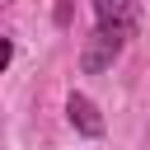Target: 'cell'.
Returning <instances> with one entry per match:
<instances>
[{
	"label": "cell",
	"mask_w": 150,
	"mask_h": 150,
	"mask_svg": "<svg viewBox=\"0 0 150 150\" xmlns=\"http://www.w3.org/2000/svg\"><path fill=\"white\" fill-rule=\"evenodd\" d=\"M127 52V38H117V33H89L84 38V52H80V70L84 75H98V70H108L117 56Z\"/></svg>",
	"instance_id": "3"
},
{
	"label": "cell",
	"mask_w": 150,
	"mask_h": 150,
	"mask_svg": "<svg viewBox=\"0 0 150 150\" xmlns=\"http://www.w3.org/2000/svg\"><path fill=\"white\" fill-rule=\"evenodd\" d=\"M9 61H14V38H9V33H0V75L9 70Z\"/></svg>",
	"instance_id": "4"
},
{
	"label": "cell",
	"mask_w": 150,
	"mask_h": 150,
	"mask_svg": "<svg viewBox=\"0 0 150 150\" xmlns=\"http://www.w3.org/2000/svg\"><path fill=\"white\" fill-rule=\"evenodd\" d=\"M94 5V28L98 33H117V38H136L141 33V0H89Z\"/></svg>",
	"instance_id": "1"
},
{
	"label": "cell",
	"mask_w": 150,
	"mask_h": 150,
	"mask_svg": "<svg viewBox=\"0 0 150 150\" xmlns=\"http://www.w3.org/2000/svg\"><path fill=\"white\" fill-rule=\"evenodd\" d=\"M56 23H61V28L70 23V0H56Z\"/></svg>",
	"instance_id": "5"
},
{
	"label": "cell",
	"mask_w": 150,
	"mask_h": 150,
	"mask_svg": "<svg viewBox=\"0 0 150 150\" xmlns=\"http://www.w3.org/2000/svg\"><path fill=\"white\" fill-rule=\"evenodd\" d=\"M66 122H70V127H75V136H84V141H98V136L108 131V122H103L98 103H94L84 89H70V94H66Z\"/></svg>",
	"instance_id": "2"
}]
</instances>
